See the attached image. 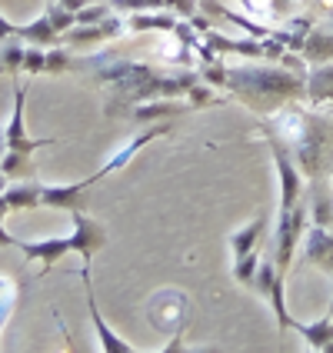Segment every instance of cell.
<instances>
[{
	"label": "cell",
	"mask_w": 333,
	"mask_h": 353,
	"mask_svg": "<svg viewBox=\"0 0 333 353\" xmlns=\"http://www.w3.org/2000/svg\"><path fill=\"white\" fill-rule=\"evenodd\" d=\"M260 130L287 143L290 157L307 180L333 174V114L283 107L276 114H267Z\"/></svg>",
	"instance_id": "6da1fadb"
},
{
	"label": "cell",
	"mask_w": 333,
	"mask_h": 353,
	"mask_svg": "<svg viewBox=\"0 0 333 353\" xmlns=\"http://www.w3.org/2000/svg\"><path fill=\"white\" fill-rule=\"evenodd\" d=\"M307 74L310 70H294V67H240L230 70L227 90L240 94L243 103L254 110H267V100L287 103V100H307Z\"/></svg>",
	"instance_id": "7a4b0ae2"
},
{
	"label": "cell",
	"mask_w": 333,
	"mask_h": 353,
	"mask_svg": "<svg viewBox=\"0 0 333 353\" xmlns=\"http://www.w3.org/2000/svg\"><path fill=\"white\" fill-rule=\"evenodd\" d=\"M320 267V270H327L333 274V230L330 227H307V243H303V256H300V263L296 267Z\"/></svg>",
	"instance_id": "3957f363"
},
{
	"label": "cell",
	"mask_w": 333,
	"mask_h": 353,
	"mask_svg": "<svg viewBox=\"0 0 333 353\" xmlns=\"http://www.w3.org/2000/svg\"><path fill=\"white\" fill-rule=\"evenodd\" d=\"M80 280H83V290H87V310L94 316V327H97V336H100V347L110 353H130L134 347L130 343H123L107 323H103V316L97 310V300H94V283H90V260H83V267H80Z\"/></svg>",
	"instance_id": "277c9868"
},
{
	"label": "cell",
	"mask_w": 333,
	"mask_h": 353,
	"mask_svg": "<svg viewBox=\"0 0 333 353\" xmlns=\"http://www.w3.org/2000/svg\"><path fill=\"white\" fill-rule=\"evenodd\" d=\"M103 243H107V230H103V223L90 220L83 210H74V250H77L83 260H90Z\"/></svg>",
	"instance_id": "5b68a950"
},
{
	"label": "cell",
	"mask_w": 333,
	"mask_h": 353,
	"mask_svg": "<svg viewBox=\"0 0 333 353\" xmlns=\"http://www.w3.org/2000/svg\"><path fill=\"white\" fill-rule=\"evenodd\" d=\"M17 247L27 260H40V263H43V274H47L60 256H67L70 250H74V234L70 236H54V240H37V243L17 240Z\"/></svg>",
	"instance_id": "8992f818"
},
{
	"label": "cell",
	"mask_w": 333,
	"mask_h": 353,
	"mask_svg": "<svg viewBox=\"0 0 333 353\" xmlns=\"http://www.w3.org/2000/svg\"><path fill=\"white\" fill-rule=\"evenodd\" d=\"M307 100L314 103L316 110L333 114V60L320 63V67H310V74H307Z\"/></svg>",
	"instance_id": "52a82bcc"
},
{
	"label": "cell",
	"mask_w": 333,
	"mask_h": 353,
	"mask_svg": "<svg viewBox=\"0 0 333 353\" xmlns=\"http://www.w3.org/2000/svg\"><path fill=\"white\" fill-rule=\"evenodd\" d=\"M180 114H190L187 100H176V97H154V100H143L137 107H130L127 117L134 123H143V120H170L180 117Z\"/></svg>",
	"instance_id": "ba28073f"
},
{
	"label": "cell",
	"mask_w": 333,
	"mask_h": 353,
	"mask_svg": "<svg viewBox=\"0 0 333 353\" xmlns=\"http://www.w3.org/2000/svg\"><path fill=\"white\" fill-rule=\"evenodd\" d=\"M170 303V294H163V296H157L154 303H150V323L157 327V330H167V334H180V327L187 323V303L183 300H176L174 303V310L167 307Z\"/></svg>",
	"instance_id": "9c48e42d"
},
{
	"label": "cell",
	"mask_w": 333,
	"mask_h": 353,
	"mask_svg": "<svg viewBox=\"0 0 333 353\" xmlns=\"http://www.w3.org/2000/svg\"><path fill=\"white\" fill-rule=\"evenodd\" d=\"M114 10H130V14H140V10H174L180 17H194L200 0H107Z\"/></svg>",
	"instance_id": "30bf717a"
},
{
	"label": "cell",
	"mask_w": 333,
	"mask_h": 353,
	"mask_svg": "<svg viewBox=\"0 0 333 353\" xmlns=\"http://www.w3.org/2000/svg\"><path fill=\"white\" fill-rule=\"evenodd\" d=\"M94 180L87 176L83 183H67V187H47L43 183V196L40 207H63V210H83V194Z\"/></svg>",
	"instance_id": "8fae6325"
},
{
	"label": "cell",
	"mask_w": 333,
	"mask_h": 353,
	"mask_svg": "<svg viewBox=\"0 0 333 353\" xmlns=\"http://www.w3.org/2000/svg\"><path fill=\"white\" fill-rule=\"evenodd\" d=\"M127 20V30L130 34H143V30H163V34H174V27L180 23V14L174 10H140L130 14Z\"/></svg>",
	"instance_id": "7c38bea8"
},
{
	"label": "cell",
	"mask_w": 333,
	"mask_h": 353,
	"mask_svg": "<svg viewBox=\"0 0 333 353\" xmlns=\"http://www.w3.org/2000/svg\"><path fill=\"white\" fill-rule=\"evenodd\" d=\"M303 60L310 67H320V63H330L333 60V27H314L307 40H303Z\"/></svg>",
	"instance_id": "4fadbf2b"
},
{
	"label": "cell",
	"mask_w": 333,
	"mask_h": 353,
	"mask_svg": "<svg viewBox=\"0 0 333 353\" xmlns=\"http://www.w3.org/2000/svg\"><path fill=\"white\" fill-rule=\"evenodd\" d=\"M290 330H296L314 350L333 353V316L330 314L323 316V320H316V323H296V320H290Z\"/></svg>",
	"instance_id": "5bb4252c"
},
{
	"label": "cell",
	"mask_w": 333,
	"mask_h": 353,
	"mask_svg": "<svg viewBox=\"0 0 333 353\" xmlns=\"http://www.w3.org/2000/svg\"><path fill=\"white\" fill-rule=\"evenodd\" d=\"M7 203H10V210H30V207H40V196H43V183H40L37 176L34 180H14L7 190Z\"/></svg>",
	"instance_id": "9a60e30c"
},
{
	"label": "cell",
	"mask_w": 333,
	"mask_h": 353,
	"mask_svg": "<svg viewBox=\"0 0 333 353\" xmlns=\"http://www.w3.org/2000/svg\"><path fill=\"white\" fill-rule=\"evenodd\" d=\"M20 40L23 43H34V47H60L63 43V37H60V30L50 23V17L43 14V17H37L34 23H27V27H20Z\"/></svg>",
	"instance_id": "2e32d148"
},
{
	"label": "cell",
	"mask_w": 333,
	"mask_h": 353,
	"mask_svg": "<svg viewBox=\"0 0 333 353\" xmlns=\"http://www.w3.org/2000/svg\"><path fill=\"white\" fill-rule=\"evenodd\" d=\"M263 230H267V216H254L247 227H240V230L230 236V250H234V256L254 254L256 243L263 240Z\"/></svg>",
	"instance_id": "e0dca14e"
},
{
	"label": "cell",
	"mask_w": 333,
	"mask_h": 353,
	"mask_svg": "<svg viewBox=\"0 0 333 353\" xmlns=\"http://www.w3.org/2000/svg\"><path fill=\"white\" fill-rule=\"evenodd\" d=\"M160 134H170V123H157V127H150L147 134H140L137 140H130V143H127V147L120 150L117 157H114V160H107V167H103V170H97V174H94V180H100V176H107L110 170H117V167H123V163H127V160L134 157V154H137V150L143 147V143H150V140L160 137Z\"/></svg>",
	"instance_id": "ac0fdd59"
},
{
	"label": "cell",
	"mask_w": 333,
	"mask_h": 353,
	"mask_svg": "<svg viewBox=\"0 0 333 353\" xmlns=\"http://www.w3.org/2000/svg\"><path fill=\"white\" fill-rule=\"evenodd\" d=\"M23 54H27V47H23L20 37L0 40V74L17 77L20 70H23Z\"/></svg>",
	"instance_id": "d6986e66"
},
{
	"label": "cell",
	"mask_w": 333,
	"mask_h": 353,
	"mask_svg": "<svg viewBox=\"0 0 333 353\" xmlns=\"http://www.w3.org/2000/svg\"><path fill=\"white\" fill-rule=\"evenodd\" d=\"M0 170L10 176V180H34L37 176L34 163H30V154H17V150H3Z\"/></svg>",
	"instance_id": "ffe728a7"
},
{
	"label": "cell",
	"mask_w": 333,
	"mask_h": 353,
	"mask_svg": "<svg viewBox=\"0 0 333 353\" xmlns=\"http://www.w3.org/2000/svg\"><path fill=\"white\" fill-rule=\"evenodd\" d=\"M183 100H187V107L190 110H200V107H214V103H223V97H216L214 87L207 83V80H196L194 87L183 94Z\"/></svg>",
	"instance_id": "44dd1931"
},
{
	"label": "cell",
	"mask_w": 333,
	"mask_h": 353,
	"mask_svg": "<svg viewBox=\"0 0 333 353\" xmlns=\"http://www.w3.org/2000/svg\"><path fill=\"white\" fill-rule=\"evenodd\" d=\"M160 60H167V63H194V47H187L183 40H163V47H160Z\"/></svg>",
	"instance_id": "7402d4cb"
},
{
	"label": "cell",
	"mask_w": 333,
	"mask_h": 353,
	"mask_svg": "<svg viewBox=\"0 0 333 353\" xmlns=\"http://www.w3.org/2000/svg\"><path fill=\"white\" fill-rule=\"evenodd\" d=\"M67 70H74V54H70V47H50L47 50V74H67Z\"/></svg>",
	"instance_id": "603a6c76"
},
{
	"label": "cell",
	"mask_w": 333,
	"mask_h": 353,
	"mask_svg": "<svg viewBox=\"0 0 333 353\" xmlns=\"http://www.w3.org/2000/svg\"><path fill=\"white\" fill-rule=\"evenodd\" d=\"M47 17H50V23L57 27L60 34H67L70 27H77V14H74V10H67V7H60L57 0H50V3H47Z\"/></svg>",
	"instance_id": "cb8c5ba5"
},
{
	"label": "cell",
	"mask_w": 333,
	"mask_h": 353,
	"mask_svg": "<svg viewBox=\"0 0 333 353\" xmlns=\"http://www.w3.org/2000/svg\"><path fill=\"white\" fill-rule=\"evenodd\" d=\"M256 267H260V260H256V250H254V254H247V256H236V263H234V280H240V283H254Z\"/></svg>",
	"instance_id": "d4e9b609"
},
{
	"label": "cell",
	"mask_w": 333,
	"mask_h": 353,
	"mask_svg": "<svg viewBox=\"0 0 333 353\" xmlns=\"http://www.w3.org/2000/svg\"><path fill=\"white\" fill-rule=\"evenodd\" d=\"M23 70H27V74H47V47H27Z\"/></svg>",
	"instance_id": "484cf974"
},
{
	"label": "cell",
	"mask_w": 333,
	"mask_h": 353,
	"mask_svg": "<svg viewBox=\"0 0 333 353\" xmlns=\"http://www.w3.org/2000/svg\"><path fill=\"white\" fill-rule=\"evenodd\" d=\"M10 37H20V27L10 23L7 17H0V40H10Z\"/></svg>",
	"instance_id": "4316f807"
},
{
	"label": "cell",
	"mask_w": 333,
	"mask_h": 353,
	"mask_svg": "<svg viewBox=\"0 0 333 353\" xmlns=\"http://www.w3.org/2000/svg\"><path fill=\"white\" fill-rule=\"evenodd\" d=\"M60 7H67V10H74V14H77V10H83V7H87V3H94V0H57Z\"/></svg>",
	"instance_id": "83f0119b"
},
{
	"label": "cell",
	"mask_w": 333,
	"mask_h": 353,
	"mask_svg": "<svg viewBox=\"0 0 333 353\" xmlns=\"http://www.w3.org/2000/svg\"><path fill=\"white\" fill-rule=\"evenodd\" d=\"M0 247H17V240L3 230V220H0Z\"/></svg>",
	"instance_id": "f1b7e54d"
},
{
	"label": "cell",
	"mask_w": 333,
	"mask_h": 353,
	"mask_svg": "<svg viewBox=\"0 0 333 353\" xmlns=\"http://www.w3.org/2000/svg\"><path fill=\"white\" fill-rule=\"evenodd\" d=\"M7 187H10V176H7V174H3V170H0V194H3Z\"/></svg>",
	"instance_id": "f546056e"
},
{
	"label": "cell",
	"mask_w": 333,
	"mask_h": 353,
	"mask_svg": "<svg viewBox=\"0 0 333 353\" xmlns=\"http://www.w3.org/2000/svg\"><path fill=\"white\" fill-rule=\"evenodd\" d=\"M7 150V130H0V154Z\"/></svg>",
	"instance_id": "4dcf8cb0"
},
{
	"label": "cell",
	"mask_w": 333,
	"mask_h": 353,
	"mask_svg": "<svg viewBox=\"0 0 333 353\" xmlns=\"http://www.w3.org/2000/svg\"><path fill=\"white\" fill-rule=\"evenodd\" d=\"M330 27H333V10H330Z\"/></svg>",
	"instance_id": "1f68e13d"
},
{
	"label": "cell",
	"mask_w": 333,
	"mask_h": 353,
	"mask_svg": "<svg viewBox=\"0 0 333 353\" xmlns=\"http://www.w3.org/2000/svg\"><path fill=\"white\" fill-rule=\"evenodd\" d=\"M330 316H333V300H330Z\"/></svg>",
	"instance_id": "d6a6232c"
}]
</instances>
